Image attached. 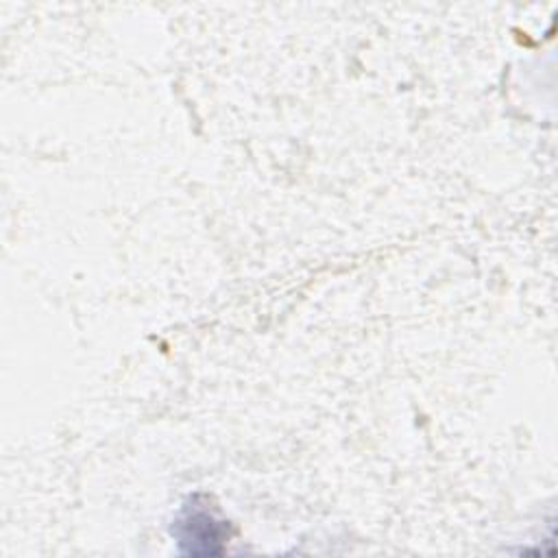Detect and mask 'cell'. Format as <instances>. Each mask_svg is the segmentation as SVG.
Returning <instances> with one entry per match:
<instances>
[{
  "mask_svg": "<svg viewBox=\"0 0 558 558\" xmlns=\"http://www.w3.org/2000/svg\"><path fill=\"white\" fill-rule=\"evenodd\" d=\"M225 521H214V517L205 510L190 512L183 521H179L181 543H187L190 554H218L222 547V525Z\"/></svg>",
  "mask_w": 558,
  "mask_h": 558,
  "instance_id": "6da1fadb",
  "label": "cell"
}]
</instances>
